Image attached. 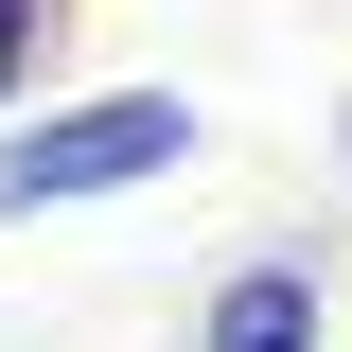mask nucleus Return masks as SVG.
Listing matches in <instances>:
<instances>
[{"label": "nucleus", "instance_id": "obj_1", "mask_svg": "<svg viewBox=\"0 0 352 352\" xmlns=\"http://www.w3.org/2000/svg\"><path fill=\"white\" fill-rule=\"evenodd\" d=\"M194 159V106L176 88H88V106H36V124L0 141V229L36 212H106V194H141V176Z\"/></svg>", "mask_w": 352, "mask_h": 352}, {"label": "nucleus", "instance_id": "obj_2", "mask_svg": "<svg viewBox=\"0 0 352 352\" xmlns=\"http://www.w3.org/2000/svg\"><path fill=\"white\" fill-rule=\"evenodd\" d=\"M194 352H335V282H317V247H247L212 282V317H194Z\"/></svg>", "mask_w": 352, "mask_h": 352}, {"label": "nucleus", "instance_id": "obj_3", "mask_svg": "<svg viewBox=\"0 0 352 352\" xmlns=\"http://www.w3.org/2000/svg\"><path fill=\"white\" fill-rule=\"evenodd\" d=\"M53 36H71V0H0V106L53 71Z\"/></svg>", "mask_w": 352, "mask_h": 352}]
</instances>
